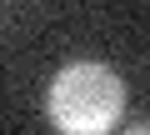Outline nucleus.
<instances>
[{
	"label": "nucleus",
	"mask_w": 150,
	"mask_h": 135,
	"mask_svg": "<svg viewBox=\"0 0 150 135\" xmlns=\"http://www.w3.org/2000/svg\"><path fill=\"white\" fill-rule=\"evenodd\" d=\"M125 110V80L100 60H75L50 80L45 115L60 135H110Z\"/></svg>",
	"instance_id": "1"
},
{
	"label": "nucleus",
	"mask_w": 150,
	"mask_h": 135,
	"mask_svg": "<svg viewBox=\"0 0 150 135\" xmlns=\"http://www.w3.org/2000/svg\"><path fill=\"white\" fill-rule=\"evenodd\" d=\"M125 135H150V120H140V125H130Z\"/></svg>",
	"instance_id": "2"
}]
</instances>
